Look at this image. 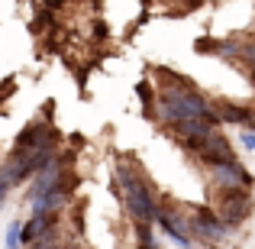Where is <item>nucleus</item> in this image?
<instances>
[{"mask_svg":"<svg viewBox=\"0 0 255 249\" xmlns=\"http://www.w3.org/2000/svg\"><path fill=\"white\" fill-rule=\"evenodd\" d=\"M3 246H6V249H23V220H10Z\"/></svg>","mask_w":255,"mask_h":249,"instance_id":"9b49d317","label":"nucleus"},{"mask_svg":"<svg viewBox=\"0 0 255 249\" xmlns=\"http://www.w3.org/2000/svg\"><path fill=\"white\" fill-rule=\"evenodd\" d=\"M155 81L152 78H142V81L136 84V97H139V104H142V113L149 117V110H152V104H155Z\"/></svg>","mask_w":255,"mask_h":249,"instance_id":"9d476101","label":"nucleus"},{"mask_svg":"<svg viewBox=\"0 0 255 249\" xmlns=\"http://www.w3.org/2000/svg\"><path fill=\"white\" fill-rule=\"evenodd\" d=\"M45 146H62V133L55 130L52 117H36L19 130L13 149H19V152L29 156V152H39V149H45Z\"/></svg>","mask_w":255,"mask_h":249,"instance_id":"39448f33","label":"nucleus"},{"mask_svg":"<svg viewBox=\"0 0 255 249\" xmlns=\"http://www.w3.org/2000/svg\"><path fill=\"white\" fill-rule=\"evenodd\" d=\"M213 211L226 220L230 230H239L255 211V191L252 188H230V191H213Z\"/></svg>","mask_w":255,"mask_h":249,"instance_id":"20e7f679","label":"nucleus"},{"mask_svg":"<svg viewBox=\"0 0 255 249\" xmlns=\"http://www.w3.org/2000/svg\"><path fill=\"white\" fill-rule=\"evenodd\" d=\"M68 243H71V240L65 237V230L58 227V230L45 233L42 240H36V243H32V246H26V249H68Z\"/></svg>","mask_w":255,"mask_h":249,"instance_id":"1a4fd4ad","label":"nucleus"},{"mask_svg":"<svg viewBox=\"0 0 255 249\" xmlns=\"http://www.w3.org/2000/svg\"><path fill=\"white\" fill-rule=\"evenodd\" d=\"M113 178H117V188L123 194L126 214L132 217V224H155V211H158L162 194L155 191L145 168L132 156H120L117 165H113Z\"/></svg>","mask_w":255,"mask_h":249,"instance_id":"f257e3e1","label":"nucleus"},{"mask_svg":"<svg viewBox=\"0 0 255 249\" xmlns=\"http://www.w3.org/2000/svg\"><path fill=\"white\" fill-rule=\"evenodd\" d=\"M239 146L255 152V130H239Z\"/></svg>","mask_w":255,"mask_h":249,"instance_id":"f8f14e48","label":"nucleus"},{"mask_svg":"<svg viewBox=\"0 0 255 249\" xmlns=\"http://www.w3.org/2000/svg\"><path fill=\"white\" fill-rule=\"evenodd\" d=\"M155 227L162 237H168L174 246L181 249H197L191 237V220H187V207L178 204L174 198L168 194H162V201H158V211H155Z\"/></svg>","mask_w":255,"mask_h":249,"instance_id":"f03ea898","label":"nucleus"},{"mask_svg":"<svg viewBox=\"0 0 255 249\" xmlns=\"http://www.w3.org/2000/svg\"><path fill=\"white\" fill-rule=\"evenodd\" d=\"M210 107H213V113L220 117L223 126H239V130H243L252 117V104H233V100H226V97L210 100Z\"/></svg>","mask_w":255,"mask_h":249,"instance_id":"6e6552de","label":"nucleus"},{"mask_svg":"<svg viewBox=\"0 0 255 249\" xmlns=\"http://www.w3.org/2000/svg\"><path fill=\"white\" fill-rule=\"evenodd\" d=\"M207 181H210V191H230V188H252L255 191V178L243 162L207 168Z\"/></svg>","mask_w":255,"mask_h":249,"instance_id":"423d86ee","label":"nucleus"},{"mask_svg":"<svg viewBox=\"0 0 255 249\" xmlns=\"http://www.w3.org/2000/svg\"><path fill=\"white\" fill-rule=\"evenodd\" d=\"M187 220H191V237H194L197 246H220L233 233L230 227H226V220L220 217L210 204L187 207Z\"/></svg>","mask_w":255,"mask_h":249,"instance_id":"7ed1b4c3","label":"nucleus"},{"mask_svg":"<svg viewBox=\"0 0 255 249\" xmlns=\"http://www.w3.org/2000/svg\"><path fill=\"white\" fill-rule=\"evenodd\" d=\"M42 3H45V10H52V13H55V10H62V6L68 3V0H42Z\"/></svg>","mask_w":255,"mask_h":249,"instance_id":"4468645a","label":"nucleus"},{"mask_svg":"<svg viewBox=\"0 0 255 249\" xmlns=\"http://www.w3.org/2000/svg\"><path fill=\"white\" fill-rule=\"evenodd\" d=\"M139 3H142V10H149V3H152V0H139Z\"/></svg>","mask_w":255,"mask_h":249,"instance_id":"dca6fc26","label":"nucleus"},{"mask_svg":"<svg viewBox=\"0 0 255 249\" xmlns=\"http://www.w3.org/2000/svg\"><path fill=\"white\" fill-rule=\"evenodd\" d=\"M243 130H255V104H252V117H249V123H246Z\"/></svg>","mask_w":255,"mask_h":249,"instance_id":"2eb2a0df","label":"nucleus"},{"mask_svg":"<svg viewBox=\"0 0 255 249\" xmlns=\"http://www.w3.org/2000/svg\"><path fill=\"white\" fill-rule=\"evenodd\" d=\"M94 39H97V42H107V39H110V29H107L104 19H94Z\"/></svg>","mask_w":255,"mask_h":249,"instance_id":"ddd939ff","label":"nucleus"},{"mask_svg":"<svg viewBox=\"0 0 255 249\" xmlns=\"http://www.w3.org/2000/svg\"><path fill=\"white\" fill-rule=\"evenodd\" d=\"M197 159L204 168H220V165H230V162H239V156H236V146L230 143V136H226L223 130H217L210 136V143H207V149L204 152H197Z\"/></svg>","mask_w":255,"mask_h":249,"instance_id":"0eeeda50","label":"nucleus"},{"mask_svg":"<svg viewBox=\"0 0 255 249\" xmlns=\"http://www.w3.org/2000/svg\"><path fill=\"white\" fill-rule=\"evenodd\" d=\"M68 249H78V246H75V243H68Z\"/></svg>","mask_w":255,"mask_h":249,"instance_id":"f3484780","label":"nucleus"}]
</instances>
